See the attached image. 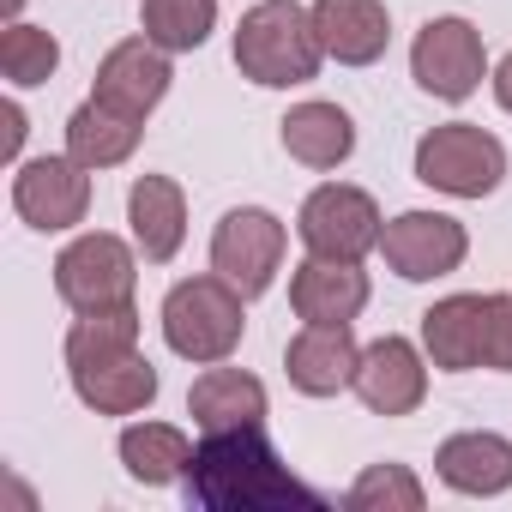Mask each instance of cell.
I'll return each mask as SVG.
<instances>
[{
	"mask_svg": "<svg viewBox=\"0 0 512 512\" xmlns=\"http://www.w3.org/2000/svg\"><path fill=\"white\" fill-rule=\"evenodd\" d=\"M55 67H61V43H55V31L13 19L7 37H0V73H7V85H19V91L49 85Z\"/></svg>",
	"mask_w": 512,
	"mask_h": 512,
	"instance_id": "cell-25",
	"label": "cell"
},
{
	"mask_svg": "<svg viewBox=\"0 0 512 512\" xmlns=\"http://www.w3.org/2000/svg\"><path fill=\"white\" fill-rule=\"evenodd\" d=\"M410 79H416L428 97H440V103H464V97H476L482 79H488L482 31H476L470 19H458V13L428 19V25L416 31V43H410Z\"/></svg>",
	"mask_w": 512,
	"mask_h": 512,
	"instance_id": "cell-9",
	"label": "cell"
},
{
	"mask_svg": "<svg viewBox=\"0 0 512 512\" xmlns=\"http://www.w3.org/2000/svg\"><path fill=\"white\" fill-rule=\"evenodd\" d=\"M139 31L169 55H193L217 31V0H145Z\"/></svg>",
	"mask_w": 512,
	"mask_h": 512,
	"instance_id": "cell-24",
	"label": "cell"
},
{
	"mask_svg": "<svg viewBox=\"0 0 512 512\" xmlns=\"http://www.w3.org/2000/svg\"><path fill=\"white\" fill-rule=\"evenodd\" d=\"M482 326H488V296H446L422 314V356L446 374L482 368Z\"/></svg>",
	"mask_w": 512,
	"mask_h": 512,
	"instance_id": "cell-20",
	"label": "cell"
},
{
	"mask_svg": "<svg viewBox=\"0 0 512 512\" xmlns=\"http://www.w3.org/2000/svg\"><path fill=\"white\" fill-rule=\"evenodd\" d=\"M314 31H320V49L338 61V67H374L392 43V13L386 0H314Z\"/></svg>",
	"mask_w": 512,
	"mask_h": 512,
	"instance_id": "cell-16",
	"label": "cell"
},
{
	"mask_svg": "<svg viewBox=\"0 0 512 512\" xmlns=\"http://www.w3.org/2000/svg\"><path fill=\"white\" fill-rule=\"evenodd\" d=\"M67 380L85 410L97 416H139L157 398V368L139 350V308H97L79 314L67 332Z\"/></svg>",
	"mask_w": 512,
	"mask_h": 512,
	"instance_id": "cell-1",
	"label": "cell"
},
{
	"mask_svg": "<svg viewBox=\"0 0 512 512\" xmlns=\"http://www.w3.org/2000/svg\"><path fill=\"white\" fill-rule=\"evenodd\" d=\"M0 7H7V19H19V7H25V0H0Z\"/></svg>",
	"mask_w": 512,
	"mask_h": 512,
	"instance_id": "cell-30",
	"label": "cell"
},
{
	"mask_svg": "<svg viewBox=\"0 0 512 512\" xmlns=\"http://www.w3.org/2000/svg\"><path fill=\"white\" fill-rule=\"evenodd\" d=\"M320 61H326V49H320L314 13L302 0H260V7L241 13V25H235L241 79L266 85V91H290V85H308L320 73Z\"/></svg>",
	"mask_w": 512,
	"mask_h": 512,
	"instance_id": "cell-3",
	"label": "cell"
},
{
	"mask_svg": "<svg viewBox=\"0 0 512 512\" xmlns=\"http://www.w3.org/2000/svg\"><path fill=\"white\" fill-rule=\"evenodd\" d=\"M344 506H350V512H422L428 494H422V482H416L410 464H368V470L350 482Z\"/></svg>",
	"mask_w": 512,
	"mask_h": 512,
	"instance_id": "cell-26",
	"label": "cell"
},
{
	"mask_svg": "<svg viewBox=\"0 0 512 512\" xmlns=\"http://www.w3.org/2000/svg\"><path fill=\"white\" fill-rule=\"evenodd\" d=\"M416 181L452 199H488L506 181V145L476 121H446L416 139Z\"/></svg>",
	"mask_w": 512,
	"mask_h": 512,
	"instance_id": "cell-5",
	"label": "cell"
},
{
	"mask_svg": "<svg viewBox=\"0 0 512 512\" xmlns=\"http://www.w3.org/2000/svg\"><path fill=\"white\" fill-rule=\"evenodd\" d=\"M187 416H193L205 434H223V428H266V386L253 380L247 368L211 362V368L187 386Z\"/></svg>",
	"mask_w": 512,
	"mask_h": 512,
	"instance_id": "cell-19",
	"label": "cell"
},
{
	"mask_svg": "<svg viewBox=\"0 0 512 512\" xmlns=\"http://www.w3.org/2000/svg\"><path fill=\"white\" fill-rule=\"evenodd\" d=\"M19 145H25V109L7 103V157H19Z\"/></svg>",
	"mask_w": 512,
	"mask_h": 512,
	"instance_id": "cell-28",
	"label": "cell"
},
{
	"mask_svg": "<svg viewBox=\"0 0 512 512\" xmlns=\"http://www.w3.org/2000/svg\"><path fill=\"white\" fill-rule=\"evenodd\" d=\"M278 133H284V151L296 157V163H308V169H338V163H350V151H356V121H350V109H338V103H296L284 121H278Z\"/></svg>",
	"mask_w": 512,
	"mask_h": 512,
	"instance_id": "cell-21",
	"label": "cell"
},
{
	"mask_svg": "<svg viewBox=\"0 0 512 512\" xmlns=\"http://www.w3.org/2000/svg\"><path fill=\"white\" fill-rule=\"evenodd\" d=\"M55 290L73 314H97V308H121L139 290V247H127L109 229H85L79 241L61 247L55 260Z\"/></svg>",
	"mask_w": 512,
	"mask_h": 512,
	"instance_id": "cell-6",
	"label": "cell"
},
{
	"mask_svg": "<svg viewBox=\"0 0 512 512\" xmlns=\"http://www.w3.org/2000/svg\"><path fill=\"white\" fill-rule=\"evenodd\" d=\"M284 247H290V229L266 211V205H235L223 211V223L211 229V272L229 278L247 302L266 296L284 272Z\"/></svg>",
	"mask_w": 512,
	"mask_h": 512,
	"instance_id": "cell-7",
	"label": "cell"
},
{
	"mask_svg": "<svg viewBox=\"0 0 512 512\" xmlns=\"http://www.w3.org/2000/svg\"><path fill=\"white\" fill-rule=\"evenodd\" d=\"M139 121L133 115H115L109 103H79L73 115H67V157H79L85 169H115V163H127L133 151H139Z\"/></svg>",
	"mask_w": 512,
	"mask_h": 512,
	"instance_id": "cell-22",
	"label": "cell"
},
{
	"mask_svg": "<svg viewBox=\"0 0 512 512\" xmlns=\"http://www.w3.org/2000/svg\"><path fill=\"white\" fill-rule=\"evenodd\" d=\"M13 211L31 229H43V235H61L73 223H85V211H91V169L79 157H31V163H19Z\"/></svg>",
	"mask_w": 512,
	"mask_h": 512,
	"instance_id": "cell-11",
	"label": "cell"
},
{
	"mask_svg": "<svg viewBox=\"0 0 512 512\" xmlns=\"http://www.w3.org/2000/svg\"><path fill=\"white\" fill-rule=\"evenodd\" d=\"M247 296L229 284V278H217V272H205V278H181L169 296H163V344L181 356V362H199V368H211V362H229L235 356V344H241V332H247Z\"/></svg>",
	"mask_w": 512,
	"mask_h": 512,
	"instance_id": "cell-4",
	"label": "cell"
},
{
	"mask_svg": "<svg viewBox=\"0 0 512 512\" xmlns=\"http://www.w3.org/2000/svg\"><path fill=\"white\" fill-rule=\"evenodd\" d=\"M434 470L452 494H506L512 488V440L494 434V428H464V434H446L440 452H434Z\"/></svg>",
	"mask_w": 512,
	"mask_h": 512,
	"instance_id": "cell-17",
	"label": "cell"
},
{
	"mask_svg": "<svg viewBox=\"0 0 512 512\" xmlns=\"http://www.w3.org/2000/svg\"><path fill=\"white\" fill-rule=\"evenodd\" d=\"M290 308L308 326H350L368 308L362 260H320V253H308V260L290 272Z\"/></svg>",
	"mask_w": 512,
	"mask_h": 512,
	"instance_id": "cell-14",
	"label": "cell"
},
{
	"mask_svg": "<svg viewBox=\"0 0 512 512\" xmlns=\"http://www.w3.org/2000/svg\"><path fill=\"white\" fill-rule=\"evenodd\" d=\"M121 464L133 482L145 488H169L193 470V440L175 428V422H133L121 434Z\"/></svg>",
	"mask_w": 512,
	"mask_h": 512,
	"instance_id": "cell-23",
	"label": "cell"
},
{
	"mask_svg": "<svg viewBox=\"0 0 512 512\" xmlns=\"http://www.w3.org/2000/svg\"><path fill=\"white\" fill-rule=\"evenodd\" d=\"M356 398L374 416H410V410H422V398H428V356L410 338H398V332L374 338L362 350V362H356Z\"/></svg>",
	"mask_w": 512,
	"mask_h": 512,
	"instance_id": "cell-13",
	"label": "cell"
},
{
	"mask_svg": "<svg viewBox=\"0 0 512 512\" xmlns=\"http://www.w3.org/2000/svg\"><path fill=\"white\" fill-rule=\"evenodd\" d=\"M380 253H386V266L404 284H434V278H446V272L464 266L470 235L446 211H398L386 223V235H380Z\"/></svg>",
	"mask_w": 512,
	"mask_h": 512,
	"instance_id": "cell-10",
	"label": "cell"
},
{
	"mask_svg": "<svg viewBox=\"0 0 512 512\" xmlns=\"http://www.w3.org/2000/svg\"><path fill=\"white\" fill-rule=\"evenodd\" d=\"M494 97H500V109L512 115V55H506L500 67H494Z\"/></svg>",
	"mask_w": 512,
	"mask_h": 512,
	"instance_id": "cell-29",
	"label": "cell"
},
{
	"mask_svg": "<svg viewBox=\"0 0 512 512\" xmlns=\"http://www.w3.org/2000/svg\"><path fill=\"white\" fill-rule=\"evenodd\" d=\"M187 494L211 512H284V506H320L314 488H302L284 458L272 452V440L260 428H223L205 434L193 446V470H187Z\"/></svg>",
	"mask_w": 512,
	"mask_h": 512,
	"instance_id": "cell-2",
	"label": "cell"
},
{
	"mask_svg": "<svg viewBox=\"0 0 512 512\" xmlns=\"http://www.w3.org/2000/svg\"><path fill=\"white\" fill-rule=\"evenodd\" d=\"M482 368L512 374V296H488V326H482Z\"/></svg>",
	"mask_w": 512,
	"mask_h": 512,
	"instance_id": "cell-27",
	"label": "cell"
},
{
	"mask_svg": "<svg viewBox=\"0 0 512 512\" xmlns=\"http://www.w3.org/2000/svg\"><path fill=\"white\" fill-rule=\"evenodd\" d=\"M169 49H157L151 37H127L115 43L103 61H97V79H91V97L109 103L115 115H133L145 121L163 97H169Z\"/></svg>",
	"mask_w": 512,
	"mask_h": 512,
	"instance_id": "cell-12",
	"label": "cell"
},
{
	"mask_svg": "<svg viewBox=\"0 0 512 512\" xmlns=\"http://www.w3.org/2000/svg\"><path fill=\"white\" fill-rule=\"evenodd\" d=\"M356 362L362 344L350 338V326H302L284 350V374L308 398H338L344 386H356Z\"/></svg>",
	"mask_w": 512,
	"mask_h": 512,
	"instance_id": "cell-15",
	"label": "cell"
},
{
	"mask_svg": "<svg viewBox=\"0 0 512 512\" xmlns=\"http://www.w3.org/2000/svg\"><path fill=\"white\" fill-rule=\"evenodd\" d=\"M296 235L308 253L320 260H368L380 247L386 223H380V205L374 193L350 187V181H326L302 199V217H296Z\"/></svg>",
	"mask_w": 512,
	"mask_h": 512,
	"instance_id": "cell-8",
	"label": "cell"
},
{
	"mask_svg": "<svg viewBox=\"0 0 512 512\" xmlns=\"http://www.w3.org/2000/svg\"><path fill=\"white\" fill-rule=\"evenodd\" d=\"M127 223H133V247L145 260L169 266L187 241V193L169 175H139L127 187Z\"/></svg>",
	"mask_w": 512,
	"mask_h": 512,
	"instance_id": "cell-18",
	"label": "cell"
}]
</instances>
